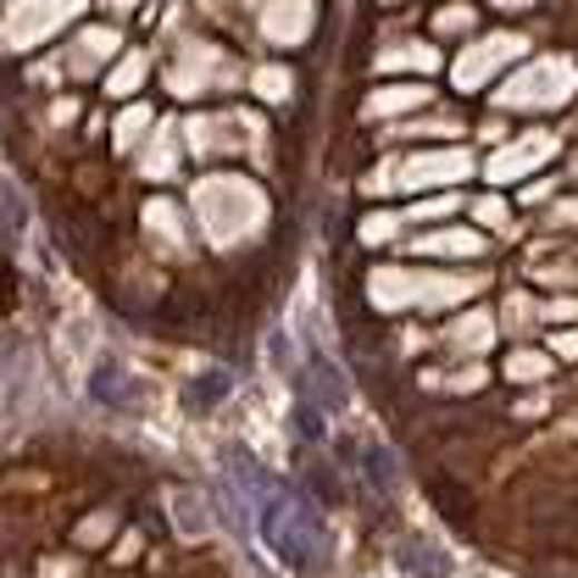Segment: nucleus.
I'll list each match as a JSON object with an SVG mask.
<instances>
[{
	"instance_id": "obj_1",
	"label": "nucleus",
	"mask_w": 578,
	"mask_h": 578,
	"mask_svg": "<svg viewBox=\"0 0 578 578\" xmlns=\"http://www.w3.org/2000/svg\"><path fill=\"white\" fill-rule=\"evenodd\" d=\"M256 507H262L256 523H262V540L273 546V557H284L295 574H317L329 557V529H323L317 507L290 490H267Z\"/></svg>"
},
{
	"instance_id": "obj_2",
	"label": "nucleus",
	"mask_w": 578,
	"mask_h": 578,
	"mask_svg": "<svg viewBox=\"0 0 578 578\" xmlns=\"http://www.w3.org/2000/svg\"><path fill=\"white\" fill-rule=\"evenodd\" d=\"M295 401H306L312 412H323V418H334V412H345V401H351V390H345V379H340V368H329L323 356H312V362H306V373L295 379Z\"/></svg>"
},
{
	"instance_id": "obj_3",
	"label": "nucleus",
	"mask_w": 578,
	"mask_h": 578,
	"mask_svg": "<svg viewBox=\"0 0 578 578\" xmlns=\"http://www.w3.org/2000/svg\"><path fill=\"white\" fill-rule=\"evenodd\" d=\"M89 395L100 401V406H134V379H128V368L123 362H100L95 368V379H89Z\"/></svg>"
},
{
	"instance_id": "obj_4",
	"label": "nucleus",
	"mask_w": 578,
	"mask_h": 578,
	"mask_svg": "<svg viewBox=\"0 0 578 578\" xmlns=\"http://www.w3.org/2000/svg\"><path fill=\"white\" fill-rule=\"evenodd\" d=\"M228 384H234L228 373H200V379L184 390V406H189V412H212V406L228 395Z\"/></svg>"
},
{
	"instance_id": "obj_5",
	"label": "nucleus",
	"mask_w": 578,
	"mask_h": 578,
	"mask_svg": "<svg viewBox=\"0 0 578 578\" xmlns=\"http://www.w3.org/2000/svg\"><path fill=\"white\" fill-rule=\"evenodd\" d=\"M362 479H368L373 490H390V484H395V462H390V451L368 445V451H362Z\"/></svg>"
},
{
	"instance_id": "obj_6",
	"label": "nucleus",
	"mask_w": 578,
	"mask_h": 578,
	"mask_svg": "<svg viewBox=\"0 0 578 578\" xmlns=\"http://www.w3.org/2000/svg\"><path fill=\"white\" fill-rule=\"evenodd\" d=\"M473 22H479V17H473V6H445L434 28H440V33H468Z\"/></svg>"
},
{
	"instance_id": "obj_7",
	"label": "nucleus",
	"mask_w": 578,
	"mask_h": 578,
	"mask_svg": "<svg viewBox=\"0 0 578 578\" xmlns=\"http://www.w3.org/2000/svg\"><path fill=\"white\" fill-rule=\"evenodd\" d=\"M501 6H512V0H501ZM518 6H523V0H518Z\"/></svg>"
}]
</instances>
